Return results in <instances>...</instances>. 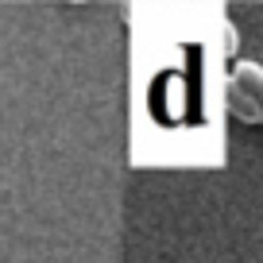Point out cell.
Segmentation results:
<instances>
[{"mask_svg": "<svg viewBox=\"0 0 263 263\" xmlns=\"http://www.w3.org/2000/svg\"><path fill=\"white\" fill-rule=\"evenodd\" d=\"M224 101H229V108H232V116H240V120H248V124H263V108L255 105L252 97H248L244 89H240L236 82H224Z\"/></svg>", "mask_w": 263, "mask_h": 263, "instance_id": "1", "label": "cell"}, {"mask_svg": "<svg viewBox=\"0 0 263 263\" xmlns=\"http://www.w3.org/2000/svg\"><path fill=\"white\" fill-rule=\"evenodd\" d=\"M232 82H236L240 89H244L248 97H252L255 105L263 108V66H255V62H248V58H240L236 70H232Z\"/></svg>", "mask_w": 263, "mask_h": 263, "instance_id": "2", "label": "cell"}]
</instances>
